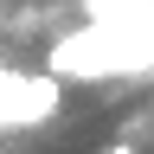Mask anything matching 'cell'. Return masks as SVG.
<instances>
[{"mask_svg": "<svg viewBox=\"0 0 154 154\" xmlns=\"http://www.w3.org/2000/svg\"><path fill=\"white\" fill-rule=\"evenodd\" d=\"M103 154H141V148H135V141H109Z\"/></svg>", "mask_w": 154, "mask_h": 154, "instance_id": "1", "label": "cell"}]
</instances>
